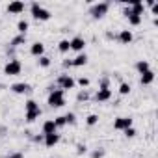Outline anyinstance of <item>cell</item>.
Segmentation results:
<instances>
[{
  "label": "cell",
  "instance_id": "obj_37",
  "mask_svg": "<svg viewBox=\"0 0 158 158\" xmlns=\"http://www.w3.org/2000/svg\"><path fill=\"white\" fill-rule=\"evenodd\" d=\"M61 65H63V69H71V67H73V61H71V60H63Z\"/></svg>",
  "mask_w": 158,
  "mask_h": 158
},
{
  "label": "cell",
  "instance_id": "obj_7",
  "mask_svg": "<svg viewBox=\"0 0 158 158\" xmlns=\"http://www.w3.org/2000/svg\"><path fill=\"white\" fill-rule=\"evenodd\" d=\"M11 93H15V95H26V93H30L32 91V86L28 84V82H15V84H11Z\"/></svg>",
  "mask_w": 158,
  "mask_h": 158
},
{
  "label": "cell",
  "instance_id": "obj_27",
  "mask_svg": "<svg viewBox=\"0 0 158 158\" xmlns=\"http://www.w3.org/2000/svg\"><path fill=\"white\" fill-rule=\"evenodd\" d=\"M58 50H60L61 54L69 52V50H71V48H69V39H61V41L58 43Z\"/></svg>",
  "mask_w": 158,
  "mask_h": 158
},
{
  "label": "cell",
  "instance_id": "obj_29",
  "mask_svg": "<svg viewBox=\"0 0 158 158\" xmlns=\"http://www.w3.org/2000/svg\"><path fill=\"white\" fill-rule=\"evenodd\" d=\"M130 89H132V88H130V84H127V82H121L117 91H119V95H128V93H130Z\"/></svg>",
  "mask_w": 158,
  "mask_h": 158
},
{
  "label": "cell",
  "instance_id": "obj_19",
  "mask_svg": "<svg viewBox=\"0 0 158 158\" xmlns=\"http://www.w3.org/2000/svg\"><path fill=\"white\" fill-rule=\"evenodd\" d=\"M136 71H138L139 74H143V73L151 71V65H149V61H147V60H138V61H136Z\"/></svg>",
  "mask_w": 158,
  "mask_h": 158
},
{
  "label": "cell",
  "instance_id": "obj_14",
  "mask_svg": "<svg viewBox=\"0 0 158 158\" xmlns=\"http://www.w3.org/2000/svg\"><path fill=\"white\" fill-rule=\"evenodd\" d=\"M128 10H130V13L132 15H139V17H143V13H145V6H143V2H130L128 4Z\"/></svg>",
  "mask_w": 158,
  "mask_h": 158
},
{
  "label": "cell",
  "instance_id": "obj_18",
  "mask_svg": "<svg viewBox=\"0 0 158 158\" xmlns=\"http://www.w3.org/2000/svg\"><path fill=\"white\" fill-rule=\"evenodd\" d=\"M39 117H41V108H39V110H32V112H24L26 123H34V121H37Z\"/></svg>",
  "mask_w": 158,
  "mask_h": 158
},
{
  "label": "cell",
  "instance_id": "obj_28",
  "mask_svg": "<svg viewBox=\"0 0 158 158\" xmlns=\"http://www.w3.org/2000/svg\"><path fill=\"white\" fill-rule=\"evenodd\" d=\"M97 123H99V115H97V114H89V115L86 117V125H88V127H95Z\"/></svg>",
  "mask_w": 158,
  "mask_h": 158
},
{
  "label": "cell",
  "instance_id": "obj_24",
  "mask_svg": "<svg viewBox=\"0 0 158 158\" xmlns=\"http://www.w3.org/2000/svg\"><path fill=\"white\" fill-rule=\"evenodd\" d=\"M32 110H39V104L34 101V99H28L24 102V112H32Z\"/></svg>",
  "mask_w": 158,
  "mask_h": 158
},
{
  "label": "cell",
  "instance_id": "obj_16",
  "mask_svg": "<svg viewBox=\"0 0 158 158\" xmlns=\"http://www.w3.org/2000/svg\"><path fill=\"white\" fill-rule=\"evenodd\" d=\"M54 132H58V128L54 125V119H47L41 125V134H54Z\"/></svg>",
  "mask_w": 158,
  "mask_h": 158
},
{
  "label": "cell",
  "instance_id": "obj_3",
  "mask_svg": "<svg viewBox=\"0 0 158 158\" xmlns=\"http://www.w3.org/2000/svg\"><path fill=\"white\" fill-rule=\"evenodd\" d=\"M21 73H23V63L15 58L8 60V63L4 65V74L6 76H19Z\"/></svg>",
  "mask_w": 158,
  "mask_h": 158
},
{
  "label": "cell",
  "instance_id": "obj_39",
  "mask_svg": "<svg viewBox=\"0 0 158 158\" xmlns=\"http://www.w3.org/2000/svg\"><path fill=\"white\" fill-rule=\"evenodd\" d=\"M8 158H24V156H23V152H11V154H8Z\"/></svg>",
  "mask_w": 158,
  "mask_h": 158
},
{
  "label": "cell",
  "instance_id": "obj_25",
  "mask_svg": "<svg viewBox=\"0 0 158 158\" xmlns=\"http://www.w3.org/2000/svg\"><path fill=\"white\" fill-rule=\"evenodd\" d=\"M50 58L48 56H41V58H37V65L41 67V69H47V67H50Z\"/></svg>",
  "mask_w": 158,
  "mask_h": 158
},
{
  "label": "cell",
  "instance_id": "obj_26",
  "mask_svg": "<svg viewBox=\"0 0 158 158\" xmlns=\"http://www.w3.org/2000/svg\"><path fill=\"white\" fill-rule=\"evenodd\" d=\"M63 117H65V125H71V127L76 125V114L74 112H67Z\"/></svg>",
  "mask_w": 158,
  "mask_h": 158
},
{
  "label": "cell",
  "instance_id": "obj_10",
  "mask_svg": "<svg viewBox=\"0 0 158 158\" xmlns=\"http://www.w3.org/2000/svg\"><path fill=\"white\" fill-rule=\"evenodd\" d=\"M132 127V119L130 117H117L115 121H114V130H127V128H130Z\"/></svg>",
  "mask_w": 158,
  "mask_h": 158
},
{
  "label": "cell",
  "instance_id": "obj_32",
  "mask_svg": "<svg viewBox=\"0 0 158 158\" xmlns=\"http://www.w3.org/2000/svg\"><path fill=\"white\" fill-rule=\"evenodd\" d=\"M99 89H110V78L108 76H104L102 80L99 82Z\"/></svg>",
  "mask_w": 158,
  "mask_h": 158
},
{
  "label": "cell",
  "instance_id": "obj_34",
  "mask_svg": "<svg viewBox=\"0 0 158 158\" xmlns=\"http://www.w3.org/2000/svg\"><path fill=\"white\" fill-rule=\"evenodd\" d=\"M123 132H125V136H127V138H134V136L138 134L134 127H130V128H127V130H123Z\"/></svg>",
  "mask_w": 158,
  "mask_h": 158
},
{
  "label": "cell",
  "instance_id": "obj_21",
  "mask_svg": "<svg viewBox=\"0 0 158 158\" xmlns=\"http://www.w3.org/2000/svg\"><path fill=\"white\" fill-rule=\"evenodd\" d=\"M21 45H26V35H15L11 41H10V47L11 48H17V47H21Z\"/></svg>",
  "mask_w": 158,
  "mask_h": 158
},
{
  "label": "cell",
  "instance_id": "obj_23",
  "mask_svg": "<svg viewBox=\"0 0 158 158\" xmlns=\"http://www.w3.org/2000/svg\"><path fill=\"white\" fill-rule=\"evenodd\" d=\"M76 86H80L82 89H86V88H89V84H91V80H89V78L88 76H80V78H76Z\"/></svg>",
  "mask_w": 158,
  "mask_h": 158
},
{
  "label": "cell",
  "instance_id": "obj_31",
  "mask_svg": "<svg viewBox=\"0 0 158 158\" xmlns=\"http://www.w3.org/2000/svg\"><path fill=\"white\" fill-rule=\"evenodd\" d=\"M54 125H56V128H63V127H67V125H65V117H63V115L54 117Z\"/></svg>",
  "mask_w": 158,
  "mask_h": 158
},
{
  "label": "cell",
  "instance_id": "obj_35",
  "mask_svg": "<svg viewBox=\"0 0 158 158\" xmlns=\"http://www.w3.org/2000/svg\"><path fill=\"white\" fill-rule=\"evenodd\" d=\"M91 158H104V149H97L91 152Z\"/></svg>",
  "mask_w": 158,
  "mask_h": 158
},
{
  "label": "cell",
  "instance_id": "obj_30",
  "mask_svg": "<svg viewBox=\"0 0 158 158\" xmlns=\"http://www.w3.org/2000/svg\"><path fill=\"white\" fill-rule=\"evenodd\" d=\"M88 99H89V91H88V89H80V91H78V95H76V101H78V102L88 101Z\"/></svg>",
  "mask_w": 158,
  "mask_h": 158
},
{
  "label": "cell",
  "instance_id": "obj_6",
  "mask_svg": "<svg viewBox=\"0 0 158 158\" xmlns=\"http://www.w3.org/2000/svg\"><path fill=\"white\" fill-rule=\"evenodd\" d=\"M69 48L71 50H74V52H84V48H86V39L82 37V35H74L73 39H69Z\"/></svg>",
  "mask_w": 158,
  "mask_h": 158
},
{
  "label": "cell",
  "instance_id": "obj_2",
  "mask_svg": "<svg viewBox=\"0 0 158 158\" xmlns=\"http://www.w3.org/2000/svg\"><path fill=\"white\" fill-rule=\"evenodd\" d=\"M30 13H32V17H34L35 21H41V23H47V21H50V17H52V13H50L47 8H43L39 2H32V4H30Z\"/></svg>",
  "mask_w": 158,
  "mask_h": 158
},
{
  "label": "cell",
  "instance_id": "obj_20",
  "mask_svg": "<svg viewBox=\"0 0 158 158\" xmlns=\"http://www.w3.org/2000/svg\"><path fill=\"white\" fill-rule=\"evenodd\" d=\"M28 28H30V23H28L26 19H21V21L17 23V32H19V35H26Z\"/></svg>",
  "mask_w": 158,
  "mask_h": 158
},
{
  "label": "cell",
  "instance_id": "obj_13",
  "mask_svg": "<svg viewBox=\"0 0 158 158\" xmlns=\"http://www.w3.org/2000/svg\"><path fill=\"white\" fill-rule=\"evenodd\" d=\"M154 78H156V74H154V71L151 69V71L139 74V84H141V86H151V84L154 82Z\"/></svg>",
  "mask_w": 158,
  "mask_h": 158
},
{
  "label": "cell",
  "instance_id": "obj_36",
  "mask_svg": "<svg viewBox=\"0 0 158 158\" xmlns=\"http://www.w3.org/2000/svg\"><path fill=\"white\" fill-rule=\"evenodd\" d=\"M43 139H45V134H37L32 138V141H35V143H43Z\"/></svg>",
  "mask_w": 158,
  "mask_h": 158
},
{
  "label": "cell",
  "instance_id": "obj_40",
  "mask_svg": "<svg viewBox=\"0 0 158 158\" xmlns=\"http://www.w3.org/2000/svg\"><path fill=\"white\" fill-rule=\"evenodd\" d=\"M6 132H8V128L4 125H0V136H6Z\"/></svg>",
  "mask_w": 158,
  "mask_h": 158
},
{
  "label": "cell",
  "instance_id": "obj_9",
  "mask_svg": "<svg viewBox=\"0 0 158 158\" xmlns=\"http://www.w3.org/2000/svg\"><path fill=\"white\" fill-rule=\"evenodd\" d=\"M117 41H119L121 45H130V43L134 41V34H132V30H128V28L121 30V32L117 34Z\"/></svg>",
  "mask_w": 158,
  "mask_h": 158
},
{
  "label": "cell",
  "instance_id": "obj_12",
  "mask_svg": "<svg viewBox=\"0 0 158 158\" xmlns=\"http://www.w3.org/2000/svg\"><path fill=\"white\" fill-rule=\"evenodd\" d=\"M60 139H61V136H60L58 132H54V134H45L43 143H45V147H56V145L60 143Z\"/></svg>",
  "mask_w": 158,
  "mask_h": 158
},
{
  "label": "cell",
  "instance_id": "obj_15",
  "mask_svg": "<svg viewBox=\"0 0 158 158\" xmlns=\"http://www.w3.org/2000/svg\"><path fill=\"white\" fill-rule=\"evenodd\" d=\"M97 102H108L112 99V89H97L95 97H93Z\"/></svg>",
  "mask_w": 158,
  "mask_h": 158
},
{
  "label": "cell",
  "instance_id": "obj_33",
  "mask_svg": "<svg viewBox=\"0 0 158 158\" xmlns=\"http://www.w3.org/2000/svg\"><path fill=\"white\" fill-rule=\"evenodd\" d=\"M86 152H88V145H84V143H78V145H76V154L82 156V154H86Z\"/></svg>",
  "mask_w": 158,
  "mask_h": 158
},
{
  "label": "cell",
  "instance_id": "obj_22",
  "mask_svg": "<svg viewBox=\"0 0 158 158\" xmlns=\"http://www.w3.org/2000/svg\"><path fill=\"white\" fill-rule=\"evenodd\" d=\"M127 21H128L130 26H139V24L143 23V17H139V15H132V13H130V15L127 17Z\"/></svg>",
  "mask_w": 158,
  "mask_h": 158
},
{
  "label": "cell",
  "instance_id": "obj_38",
  "mask_svg": "<svg viewBox=\"0 0 158 158\" xmlns=\"http://www.w3.org/2000/svg\"><path fill=\"white\" fill-rule=\"evenodd\" d=\"M151 13H152V15H158V4H156V2L151 6Z\"/></svg>",
  "mask_w": 158,
  "mask_h": 158
},
{
  "label": "cell",
  "instance_id": "obj_11",
  "mask_svg": "<svg viewBox=\"0 0 158 158\" xmlns=\"http://www.w3.org/2000/svg\"><path fill=\"white\" fill-rule=\"evenodd\" d=\"M30 54H32L34 58H41V56H45V45H43L41 41L32 43V45H30Z\"/></svg>",
  "mask_w": 158,
  "mask_h": 158
},
{
  "label": "cell",
  "instance_id": "obj_4",
  "mask_svg": "<svg viewBox=\"0 0 158 158\" xmlns=\"http://www.w3.org/2000/svg\"><path fill=\"white\" fill-rule=\"evenodd\" d=\"M56 84H58V88H60V89H63V91H67V89H74V88H76L74 78H73L69 73L60 74V76L56 78Z\"/></svg>",
  "mask_w": 158,
  "mask_h": 158
},
{
  "label": "cell",
  "instance_id": "obj_17",
  "mask_svg": "<svg viewBox=\"0 0 158 158\" xmlns=\"http://www.w3.org/2000/svg\"><path fill=\"white\" fill-rule=\"evenodd\" d=\"M71 61H73V67H84L88 63V54L80 52V54H76V58H73Z\"/></svg>",
  "mask_w": 158,
  "mask_h": 158
},
{
  "label": "cell",
  "instance_id": "obj_41",
  "mask_svg": "<svg viewBox=\"0 0 158 158\" xmlns=\"http://www.w3.org/2000/svg\"><path fill=\"white\" fill-rule=\"evenodd\" d=\"M0 88H2V86H0Z\"/></svg>",
  "mask_w": 158,
  "mask_h": 158
},
{
  "label": "cell",
  "instance_id": "obj_1",
  "mask_svg": "<svg viewBox=\"0 0 158 158\" xmlns=\"http://www.w3.org/2000/svg\"><path fill=\"white\" fill-rule=\"evenodd\" d=\"M48 89L50 91H48V97H47V104L50 108H61V106H65V91L60 89V88H54V86H50Z\"/></svg>",
  "mask_w": 158,
  "mask_h": 158
},
{
  "label": "cell",
  "instance_id": "obj_8",
  "mask_svg": "<svg viewBox=\"0 0 158 158\" xmlns=\"http://www.w3.org/2000/svg\"><path fill=\"white\" fill-rule=\"evenodd\" d=\"M6 10H8L10 15H21V13L26 10V4H24V2H19V0H15V2H10V4H8Z\"/></svg>",
  "mask_w": 158,
  "mask_h": 158
},
{
  "label": "cell",
  "instance_id": "obj_5",
  "mask_svg": "<svg viewBox=\"0 0 158 158\" xmlns=\"http://www.w3.org/2000/svg\"><path fill=\"white\" fill-rule=\"evenodd\" d=\"M108 11H110V4L108 2H97V4H93L89 8V15L93 19H102Z\"/></svg>",
  "mask_w": 158,
  "mask_h": 158
}]
</instances>
